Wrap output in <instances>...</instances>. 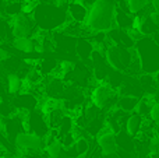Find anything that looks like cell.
<instances>
[{"mask_svg":"<svg viewBox=\"0 0 159 158\" xmlns=\"http://www.w3.org/2000/svg\"><path fill=\"white\" fill-rule=\"evenodd\" d=\"M135 58V48H124L119 46V45L110 44L107 45L106 53H105V60L106 64L115 72H121L127 73V70L130 69L133 60Z\"/></svg>","mask_w":159,"mask_h":158,"instance_id":"obj_4","label":"cell"},{"mask_svg":"<svg viewBox=\"0 0 159 158\" xmlns=\"http://www.w3.org/2000/svg\"><path fill=\"white\" fill-rule=\"evenodd\" d=\"M126 3L131 14H138L147 6V0H126Z\"/></svg>","mask_w":159,"mask_h":158,"instance_id":"obj_18","label":"cell"},{"mask_svg":"<svg viewBox=\"0 0 159 158\" xmlns=\"http://www.w3.org/2000/svg\"><path fill=\"white\" fill-rule=\"evenodd\" d=\"M0 41H2V38H0Z\"/></svg>","mask_w":159,"mask_h":158,"instance_id":"obj_30","label":"cell"},{"mask_svg":"<svg viewBox=\"0 0 159 158\" xmlns=\"http://www.w3.org/2000/svg\"><path fill=\"white\" fill-rule=\"evenodd\" d=\"M96 143H98L99 150H101L103 157L115 156L119 150L117 136L115 133H112L110 130H107L106 128L102 129V132L96 136Z\"/></svg>","mask_w":159,"mask_h":158,"instance_id":"obj_8","label":"cell"},{"mask_svg":"<svg viewBox=\"0 0 159 158\" xmlns=\"http://www.w3.org/2000/svg\"><path fill=\"white\" fill-rule=\"evenodd\" d=\"M14 146H16L18 153H39L41 150H45V137L28 133V132H21L14 139Z\"/></svg>","mask_w":159,"mask_h":158,"instance_id":"obj_7","label":"cell"},{"mask_svg":"<svg viewBox=\"0 0 159 158\" xmlns=\"http://www.w3.org/2000/svg\"><path fill=\"white\" fill-rule=\"evenodd\" d=\"M143 123H144V118L140 116L138 114H131L127 116L126 119V132L130 137H137L140 134L141 129H143Z\"/></svg>","mask_w":159,"mask_h":158,"instance_id":"obj_10","label":"cell"},{"mask_svg":"<svg viewBox=\"0 0 159 158\" xmlns=\"http://www.w3.org/2000/svg\"><path fill=\"white\" fill-rule=\"evenodd\" d=\"M116 13H117L116 0H98L92 7H89L85 25L92 34H107L116 28Z\"/></svg>","mask_w":159,"mask_h":158,"instance_id":"obj_1","label":"cell"},{"mask_svg":"<svg viewBox=\"0 0 159 158\" xmlns=\"http://www.w3.org/2000/svg\"><path fill=\"white\" fill-rule=\"evenodd\" d=\"M59 66V62L56 59H52V58H45V59H41L38 62V69L45 77H49L55 73V70L57 69Z\"/></svg>","mask_w":159,"mask_h":158,"instance_id":"obj_15","label":"cell"},{"mask_svg":"<svg viewBox=\"0 0 159 158\" xmlns=\"http://www.w3.org/2000/svg\"><path fill=\"white\" fill-rule=\"evenodd\" d=\"M13 46L16 49L21 50L24 53H32L35 52V42H34V38H14L11 41Z\"/></svg>","mask_w":159,"mask_h":158,"instance_id":"obj_16","label":"cell"},{"mask_svg":"<svg viewBox=\"0 0 159 158\" xmlns=\"http://www.w3.org/2000/svg\"><path fill=\"white\" fill-rule=\"evenodd\" d=\"M75 53L81 60H91V56L93 53V45L88 38H78L75 42Z\"/></svg>","mask_w":159,"mask_h":158,"instance_id":"obj_12","label":"cell"},{"mask_svg":"<svg viewBox=\"0 0 159 158\" xmlns=\"http://www.w3.org/2000/svg\"><path fill=\"white\" fill-rule=\"evenodd\" d=\"M70 2H71V0H70Z\"/></svg>","mask_w":159,"mask_h":158,"instance_id":"obj_31","label":"cell"},{"mask_svg":"<svg viewBox=\"0 0 159 158\" xmlns=\"http://www.w3.org/2000/svg\"><path fill=\"white\" fill-rule=\"evenodd\" d=\"M117 101V91L113 88V86H110L109 81H101L91 91V104L99 109L110 108L112 105L116 108Z\"/></svg>","mask_w":159,"mask_h":158,"instance_id":"obj_5","label":"cell"},{"mask_svg":"<svg viewBox=\"0 0 159 158\" xmlns=\"http://www.w3.org/2000/svg\"><path fill=\"white\" fill-rule=\"evenodd\" d=\"M63 151L66 150H64L63 143H61L60 139L53 140L52 143L46 144V147H45V153L48 154V158H60Z\"/></svg>","mask_w":159,"mask_h":158,"instance_id":"obj_17","label":"cell"},{"mask_svg":"<svg viewBox=\"0 0 159 158\" xmlns=\"http://www.w3.org/2000/svg\"><path fill=\"white\" fill-rule=\"evenodd\" d=\"M11 53L8 52V50H6L4 48H2L0 46V63H3V62H6V60H8V59L11 58Z\"/></svg>","mask_w":159,"mask_h":158,"instance_id":"obj_21","label":"cell"},{"mask_svg":"<svg viewBox=\"0 0 159 158\" xmlns=\"http://www.w3.org/2000/svg\"><path fill=\"white\" fill-rule=\"evenodd\" d=\"M4 90H6V91H7V88H6V87H4V83H3V78L0 77V97H2V94H3V92H4Z\"/></svg>","mask_w":159,"mask_h":158,"instance_id":"obj_26","label":"cell"},{"mask_svg":"<svg viewBox=\"0 0 159 158\" xmlns=\"http://www.w3.org/2000/svg\"><path fill=\"white\" fill-rule=\"evenodd\" d=\"M152 38H154V41H155V42H157V44L159 45V32H157V34H155V35L152 36Z\"/></svg>","mask_w":159,"mask_h":158,"instance_id":"obj_27","label":"cell"},{"mask_svg":"<svg viewBox=\"0 0 159 158\" xmlns=\"http://www.w3.org/2000/svg\"><path fill=\"white\" fill-rule=\"evenodd\" d=\"M74 150L77 153V156H82V154H88L89 151V140L82 137V139H78L74 144Z\"/></svg>","mask_w":159,"mask_h":158,"instance_id":"obj_19","label":"cell"},{"mask_svg":"<svg viewBox=\"0 0 159 158\" xmlns=\"http://www.w3.org/2000/svg\"><path fill=\"white\" fill-rule=\"evenodd\" d=\"M151 4H152L154 11H157V13L159 14V0H151Z\"/></svg>","mask_w":159,"mask_h":158,"instance_id":"obj_25","label":"cell"},{"mask_svg":"<svg viewBox=\"0 0 159 158\" xmlns=\"http://www.w3.org/2000/svg\"><path fill=\"white\" fill-rule=\"evenodd\" d=\"M135 50L140 58L143 74H157L159 72V45L152 36H144L135 42Z\"/></svg>","mask_w":159,"mask_h":158,"instance_id":"obj_3","label":"cell"},{"mask_svg":"<svg viewBox=\"0 0 159 158\" xmlns=\"http://www.w3.org/2000/svg\"><path fill=\"white\" fill-rule=\"evenodd\" d=\"M32 17L38 30L45 31V32L59 31L70 20L69 13L66 10L59 8L53 3H38L32 13Z\"/></svg>","mask_w":159,"mask_h":158,"instance_id":"obj_2","label":"cell"},{"mask_svg":"<svg viewBox=\"0 0 159 158\" xmlns=\"http://www.w3.org/2000/svg\"><path fill=\"white\" fill-rule=\"evenodd\" d=\"M149 118H151L155 123L159 122V102L154 104V106H152V109H151V114H149Z\"/></svg>","mask_w":159,"mask_h":158,"instance_id":"obj_20","label":"cell"},{"mask_svg":"<svg viewBox=\"0 0 159 158\" xmlns=\"http://www.w3.org/2000/svg\"><path fill=\"white\" fill-rule=\"evenodd\" d=\"M10 25L14 38H32L38 31L34 17L25 13H21L10 18Z\"/></svg>","mask_w":159,"mask_h":158,"instance_id":"obj_6","label":"cell"},{"mask_svg":"<svg viewBox=\"0 0 159 158\" xmlns=\"http://www.w3.org/2000/svg\"><path fill=\"white\" fill-rule=\"evenodd\" d=\"M6 120H7V118L2 116L0 115V133H4V129H6Z\"/></svg>","mask_w":159,"mask_h":158,"instance_id":"obj_23","label":"cell"},{"mask_svg":"<svg viewBox=\"0 0 159 158\" xmlns=\"http://www.w3.org/2000/svg\"><path fill=\"white\" fill-rule=\"evenodd\" d=\"M138 102H140V98L137 97H130V95H124V97H120L116 104V108L121 109L126 114H130V112H135V108H137Z\"/></svg>","mask_w":159,"mask_h":158,"instance_id":"obj_13","label":"cell"},{"mask_svg":"<svg viewBox=\"0 0 159 158\" xmlns=\"http://www.w3.org/2000/svg\"><path fill=\"white\" fill-rule=\"evenodd\" d=\"M67 13L71 21L80 22V24H85L88 18V13H89V8L85 4H82L80 0H71L67 8Z\"/></svg>","mask_w":159,"mask_h":158,"instance_id":"obj_9","label":"cell"},{"mask_svg":"<svg viewBox=\"0 0 159 158\" xmlns=\"http://www.w3.org/2000/svg\"><path fill=\"white\" fill-rule=\"evenodd\" d=\"M155 101L151 95H144L143 98H140V102H138L137 108H135V114H138L143 118H149L151 114V109L154 106Z\"/></svg>","mask_w":159,"mask_h":158,"instance_id":"obj_14","label":"cell"},{"mask_svg":"<svg viewBox=\"0 0 159 158\" xmlns=\"http://www.w3.org/2000/svg\"><path fill=\"white\" fill-rule=\"evenodd\" d=\"M80 2H81L82 4H85V6H87L88 8H89V7H92V6L95 4V3L98 2V0H80Z\"/></svg>","mask_w":159,"mask_h":158,"instance_id":"obj_24","label":"cell"},{"mask_svg":"<svg viewBox=\"0 0 159 158\" xmlns=\"http://www.w3.org/2000/svg\"><path fill=\"white\" fill-rule=\"evenodd\" d=\"M155 81H157V84H158V87H159V72L155 74Z\"/></svg>","mask_w":159,"mask_h":158,"instance_id":"obj_28","label":"cell"},{"mask_svg":"<svg viewBox=\"0 0 159 158\" xmlns=\"http://www.w3.org/2000/svg\"><path fill=\"white\" fill-rule=\"evenodd\" d=\"M6 88L10 95H18L24 88V78L17 73H8L6 76Z\"/></svg>","mask_w":159,"mask_h":158,"instance_id":"obj_11","label":"cell"},{"mask_svg":"<svg viewBox=\"0 0 159 158\" xmlns=\"http://www.w3.org/2000/svg\"><path fill=\"white\" fill-rule=\"evenodd\" d=\"M148 17H149V20H151V21L154 22L155 25H157V27H159V14L157 13V11H154V10H152L151 13L148 14Z\"/></svg>","mask_w":159,"mask_h":158,"instance_id":"obj_22","label":"cell"},{"mask_svg":"<svg viewBox=\"0 0 159 158\" xmlns=\"http://www.w3.org/2000/svg\"><path fill=\"white\" fill-rule=\"evenodd\" d=\"M158 136H159V132H158Z\"/></svg>","mask_w":159,"mask_h":158,"instance_id":"obj_29","label":"cell"}]
</instances>
